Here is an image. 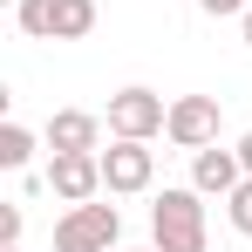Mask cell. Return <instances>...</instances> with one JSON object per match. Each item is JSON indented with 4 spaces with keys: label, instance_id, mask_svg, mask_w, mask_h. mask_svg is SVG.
Returning <instances> with one entry per match:
<instances>
[{
    "label": "cell",
    "instance_id": "6da1fadb",
    "mask_svg": "<svg viewBox=\"0 0 252 252\" xmlns=\"http://www.w3.org/2000/svg\"><path fill=\"white\" fill-rule=\"evenodd\" d=\"M198 198H205L198 184H191V191L170 184L164 198L150 205V239H157V252H205L211 232H205V205H198Z\"/></svg>",
    "mask_w": 252,
    "mask_h": 252
},
{
    "label": "cell",
    "instance_id": "7a4b0ae2",
    "mask_svg": "<svg viewBox=\"0 0 252 252\" xmlns=\"http://www.w3.org/2000/svg\"><path fill=\"white\" fill-rule=\"evenodd\" d=\"M14 21L34 41H82L95 28V0H14Z\"/></svg>",
    "mask_w": 252,
    "mask_h": 252
},
{
    "label": "cell",
    "instance_id": "3957f363",
    "mask_svg": "<svg viewBox=\"0 0 252 252\" xmlns=\"http://www.w3.org/2000/svg\"><path fill=\"white\" fill-rule=\"evenodd\" d=\"M123 239V211L116 205H68L62 218H55V252H109Z\"/></svg>",
    "mask_w": 252,
    "mask_h": 252
},
{
    "label": "cell",
    "instance_id": "277c9868",
    "mask_svg": "<svg viewBox=\"0 0 252 252\" xmlns=\"http://www.w3.org/2000/svg\"><path fill=\"white\" fill-rule=\"evenodd\" d=\"M164 123H170V102L157 95V89H116V95H109V136L150 143Z\"/></svg>",
    "mask_w": 252,
    "mask_h": 252
},
{
    "label": "cell",
    "instance_id": "5b68a950",
    "mask_svg": "<svg viewBox=\"0 0 252 252\" xmlns=\"http://www.w3.org/2000/svg\"><path fill=\"white\" fill-rule=\"evenodd\" d=\"M48 191L68 198V205H89L102 191V150H55L48 157Z\"/></svg>",
    "mask_w": 252,
    "mask_h": 252
},
{
    "label": "cell",
    "instance_id": "8992f818",
    "mask_svg": "<svg viewBox=\"0 0 252 252\" xmlns=\"http://www.w3.org/2000/svg\"><path fill=\"white\" fill-rule=\"evenodd\" d=\"M218 123H225L218 95H177V102H170L164 136L177 143V150H205V143H218Z\"/></svg>",
    "mask_w": 252,
    "mask_h": 252
},
{
    "label": "cell",
    "instance_id": "52a82bcc",
    "mask_svg": "<svg viewBox=\"0 0 252 252\" xmlns=\"http://www.w3.org/2000/svg\"><path fill=\"white\" fill-rule=\"evenodd\" d=\"M150 177H157V157H150V143H136V136H116L109 150H102V191H150Z\"/></svg>",
    "mask_w": 252,
    "mask_h": 252
},
{
    "label": "cell",
    "instance_id": "ba28073f",
    "mask_svg": "<svg viewBox=\"0 0 252 252\" xmlns=\"http://www.w3.org/2000/svg\"><path fill=\"white\" fill-rule=\"evenodd\" d=\"M191 184H198L205 198H232V191L246 184V164H239V150H218V143L191 150Z\"/></svg>",
    "mask_w": 252,
    "mask_h": 252
},
{
    "label": "cell",
    "instance_id": "9c48e42d",
    "mask_svg": "<svg viewBox=\"0 0 252 252\" xmlns=\"http://www.w3.org/2000/svg\"><path fill=\"white\" fill-rule=\"evenodd\" d=\"M95 136H102V116H89V109H55L48 116V150H95Z\"/></svg>",
    "mask_w": 252,
    "mask_h": 252
},
{
    "label": "cell",
    "instance_id": "30bf717a",
    "mask_svg": "<svg viewBox=\"0 0 252 252\" xmlns=\"http://www.w3.org/2000/svg\"><path fill=\"white\" fill-rule=\"evenodd\" d=\"M28 157H34V129L0 123V164H7V170H28Z\"/></svg>",
    "mask_w": 252,
    "mask_h": 252
},
{
    "label": "cell",
    "instance_id": "8fae6325",
    "mask_svg": "<svg viewBox=\"0 0 252 252\" xmlns=\"http://www.w3.org/2000/svg\"><path fill=\"white\" fill-rule=\"evenodd\" d=\"M225 218H232V232H246V239H252V177L225 198Z\"/></svg>",
    "mask_w": 252,
    "mask_h": 252
},
{
    "label": "cell",
    "instance_id": "7c38bea8",
    "mask_svg": "<svg viewBox=\"0 0 252 252\" xmlns=\"http://www.w3.org/2000/svg\"><path fill=\"white\" fill-rule=\"evenodd\" d=\"M0 246H21V205L0 211Z\"/></svg>",
    "mask_w": 252,
    "mask_h": 252
},
{
    "label": "cell",
    "instance_id": "4fadbf2b",
    "mask_svg": "<svg viewBox=\"0 0 252 252\" xmlns=\"http://www.w3.org/2000/svg\"><path fill=\"white\" fill-rule=\"evenodd\" d=\"M198 7H205V14H246L252 0H198Z\"/></svg>",
    "mask_w": 252,
    "mask_h": 252
},
{
    "label": "cell",
    "instance_id": "5bb4252c",
    "mask_svg": "<svg viewBox=\"0 0 252 252\" xmlns=\"http://www.w3.org/2000/svg\"><path fill=\"white\" fill-rule=\"evenodd\" d=\"M239 164H246V177H252V129L239 136Z\"/></svg>",
    "mask_w": 252,
    "mask_h": 252
},
{
    "label": "cell",
    "instance_id": "9a60e30c",
    "mask_svg": "<svg viewBox=\"0 0 252 252\" xmlns=\"http://www.w3.org/2000/svg\"><path fill=\"white\" fill-rule=\"evenodd\" d=\"M239 21H246V48H252V7H246V14H239Z\"/></svg>",
    "mask_w": 252,
    "mask_h": 252
},
{
    "label": "cell",
    "instance_id": "2e32d148",
    "mask_svg": "<svg viewBox=\"0 0 252 252\" xmlns=\"http://www.w3.org/2000/svg\"><path fill=\"white\" fill-rule=\"evenodd\" d=\"M7 252H21V246H7Z\"/></svg>",
    "mask_w": 252,
    "mask_h": 252
},
{
    "label": "cell",
    "instance_id": "e0dca14e",
    "mask_svg": "<svg viewBox=\"0 0 252 252\" xmlns=\"http://www.w3.org/2000/svg\"><path fill=\"white\" fill-rule=\"evenodd\" d=\"M150 252H157V246H150Z\"/></svg>",
    "mask_w": 252,
    "mask_h": 252
}]
</instances>
